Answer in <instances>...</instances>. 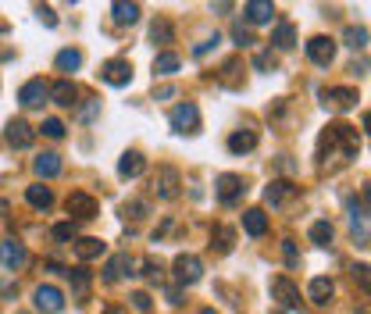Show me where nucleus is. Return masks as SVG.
Instances as JSON below:
<instances>
[{
	"label": "nucleus",
	"mask_w": 371,
	"mask_h": 314,
	"mask_svg": "<svg viewBox=\"0 0 371 314\" xmlns=\"http://www.w3.org/2000/svg\"><path fill=\"white\" fill-rule=\"evenodd\" d=\"M172 271H175V282L179 286H197L200 275H204V264H200L197 253H179L175 264H172Z\"/></svg>",
	"instance_id": "1"
},
{
	"label": "nucleus",
	"mask_w": 371,
	"mask_h": 314,
	"mask_svg": "<svg viewBox=\"0 0 371 314\" xmlns=\"http://www.w3.org/2000/svg\"><path fill=\"white\" fill-rule=\"evenodd\" d=\"M4 140H8V147H15V150H29L33 140H36V129H33L29 122H22V118H11Z\"/></svg>",
	"instance_id": "2"
},
{
	"label": "nucleus",
	"mask_w": 371,
	"mask_h": 314,
	"mask_svg": "<svg viewBox=\"0 0 371 314\" xmlns=\"http://www.w3.org/2000/svg\"><path fill=\"white\" fill-rule=\"evenodd\" d=\"M65 207H68V214H72L75 221H90V218H97V200H93L90 193H83V189L68 193Z\"/></svg>",
	"instance_id": "3"
},
{
	"label": "nucleus",
	"mask_w": 371,
	"mask_h": 314,
	"mask_svg": "<svg viewBox=\"0 0 371 314\" xmlns=\"http://www.w3.org/2000/svg\"><path fill=\"white\" fill-rule=\"evenodd\" d=\"M307 58H310L314 65L328 68V65L335 61V40H328V36H310V40H307Z\"/></svg>",
	"instance_id": "4"
},
{
	"label": "nucleus",
	"mask_w": 371,
	"mask_h": 314,
	"mask_svg": "<svg viewBox=\"0 0 371 314\" xmlns=\"http://www.w3.org/2000/svg\"><path fill=\"white\" fill-rule=\"evenodd\" d=\"M100 79H104L108 86H129V83H132V65H129L125 58H111V61L100 68Z\"/></svg>",
	"instance_id": "5"
},
{
	"label": "nucleus",
	"mask_w": 371,
	"mask_h": 314,
	"mask_svg": "<svg viewBox=\"0 0 371 314\" xmlns=\"http://www.w3.org/2000/svg\"><path fill=\"white\" fill-rule=\"evenodd\" d=\"M172 129L175 132H197L200 129V108L197 104H179L172 111Z\"/></svg>",
	"instance_id": "6"
},
{
	"label": "nucleus",
	"mask_w": 371,
	"mask_h": 314,
	"mask_svg": "<svg viewBox=\"0 0 371 314\" xmlns=\"http://www.w3.org/2000/svg\"><path fill=\"white\" fill-rule=\"evenodd\" d=\"M214 193H218V200H221V204H236V200L246 193V186H243V179H239V175L225 172V175H218V182H214Z\"/></svg>",
	"instance_id": "7"
},
{
	"label": "nucleus",
	"mask_w": 371,
	"mask_h": 314,
	"mask_svg": "<svg viewBox=\"0 0 371 314\" xmlns=\"http://www.w3.org/2000/svg\"><path fill=\"white\" fill-rule=\"evenodd\" d=\"M271 296L282 303V307H289V310H296L303 300H300V286H293L286 275H278V278H271Z\"/></svg>",
	"instance_id": "8"
},
{
	"label": "nucleus",
	"mask_w": 371,
	"mask_h": 314,
	"mask_svg": "<svg viewBox=\"0 0 371 314\" xmlns=\"http://www.w3.org/2000/svg\"><path fill=\"white\" fill-rule=\"evenodd\" d=\"M33 303H36L43 314H58V310L65 307V293H61L58 286H36V293H33Z\"/></svg>",
	"instance_id": "9"
},
{
	"label": "nucleus",
	"mask_w": 371,
	"mask_h": 314,
	"mask_svg": "<svg viewBox=\"0 0 371 314\" xmlns=\"http://www.w3.org/2000/svg\"><path fill=\"white\" fill-rule=\"evenodd\" d=\"M26 261H29V253H26V246L19 239H4V243H0V264H4L8 271L26 268Z\"/></svg>",
	"instance_id": "10"
},
{
	"label": "nucleus",
	"mask_w": 371,
	"mask_h": 314,
	"mask_svg": "<svg viewBox=\"0 0 371 314\" xmlns=\"http://www.w3.org/2000/svg\"><path fill=\"white\" fill-rule=\"evenodd\" d=\"M300 189L293 186V182H286V179H275V182H268V189H264V204H271V207H286L293 197H296Z\"/></svg>",
	"instance_id": "11"
},
{
	"label": "nucleus",
	"mask_w": 371,
	"mask_h": 314,
	"mask_svg": "<svg viewBox=\"0 0 371 314\" xmlns=\"http://www.w3.org/2000/svg\"><path fill=\"white\" fill-rule=\"evenodd\" d=\"M47 97H51V86H47L43 79H29V83L19 90V100H22V108H40Z\"/></svg>",
	"instance_id": "12"
},
{
	"label": "nucleus",
	"mask_w": 371,
	"mask_h": 314,
	"mask_svg": "<svg viewBox=\"0 0 371 314\" xmlns=\"http://www.w3.org/2000/svg\"><path fill=\"white\" fill-rule=\"evenodd\" d=\"M321 97H325V104L328 108H335V111H350L360 97H357V90H350V86H335V90H321Z\"/></svg>",
	"instance_id": "13"
},
{
	"label": "nucleus",
	"mask_w": 371,
	"mask_h": 314,
	"mask_svg": "<svg viewBox=\"0 0 371 314\" xmlns=\"http://www.w3.org/2000/svg\"><path fill=\"white\" fill-rule=\"evenodd\" d=\"M143 172H147V157L140 150H125L122 161H118V175L122 179H140Z\"/></svg>",
	"instance_id": "14"
},
{
	"label": "nucleus",
	"mask_w": 371,
	"mask_h": 314,
	"mask_svg": "<svg viewBox=\"0 0 371 314\" xmlns=\"http://www.w3.org/2000/svg\"><path fill=\"white\" fill-rule=\"evenodd\" d=\"M111 19H115V26H136L140 22V4L136 0H115Z\"/></svg>",
	"instance_id": "15"
},
{
	"label": "nucleus",
	"mask_w": 371,
	"mask_h": 314,
	"mask_svg": "<svg viewBox=\"0 0 371 314\" xmlns=\"http://www.w3.org/2000/svg\"><path fill=\"white\" fill-rule=\"evenodd\" d=\"M275 15V4L271 0H246V22L250 26H268Z\"/></svg>",
	"instance_id": "16"
},
{
	"label": "nucleus",
	"mask_w": 371,
	"mask_h": 314,
	"mask_svg": "<svg viewBox=\"0 0 371 314\" xmlns=\"http://www.w3.org/2000/svg\"><path fill=\"white\" fill-rule=\"evenodd\" d=\"M75 97H79V86H75L72 79H58V83L51 86V100H54V104H61V108H72V104H79Z\"/></svg>",
	"instance_id": "17"
},
{
	"label": "nucleus",
	"mask_w": 371,
	"mask_h": 314,
	"mask_svg": "<svg viewBox=\"0 0 371 314\" xmlns=\"http://www.w3.org/2000/svg\"><path fill=\"white\" fill-rule=\"evenodd\" d=\"M154 189H157L161 200H175V197H179V172H175V168H161Z\"/></svg>",
	"instance_id": "18"
},
{
	"label": "nucleus",
	"mask_w": 371,
	"mask_h": 314,
	"mask_svg": "<svg viewBox=\"0 0 371 314\" xmlns=\"http://www.w3.org/2000/svg\"><path fill=\"white\" fill-rule=\"evenodd\" d=\"M75 253H79V261H97L108 253V243L97 236H83V239H75Z\"/></svg>",
	"instance_id": "19"
},
{
	"label": "nucleus",
	"mask_w": 371,
	"mask_h": 314,
	"mask_svg": "<svg viewBox=\"0 0 371 314\" xmlns=\"http://www.w3.org/2000/svg\"><path fill=\"white\" fill-rule=\"evenodd\" d=\"M132 268H136V261H132L129 253H115V257L104 264V278H108V282H118L122 275H132Z\"/></svg>",
	"instance_id": "20"
},
{
	"label": "nucleus",
	"mask_w": 371,
	"mask_h": 314,
	"mask_svg": "<svg viewBox=\"0 0 371 314\" xmlns=\"http://www.w3.org/2000/svg\"><path fill=\"white\" fill-rule=\"evenodd\" d=\"M332 293H335V282H332V278H325V275L310 278V286H307V300H310V303H328V300H332Z\"/></svg>",
	"instance_id": "21"
},
{
	"label": "nucleus",
	"mask_w": 371,
	"mask_h": 314,
	"mask_svg": "<svg viewBox=\"0 0 371 314\" xmlns=\"http://www.w3.org/2000/svg\"><path fill=\"white\" fill-rule=\"evenodd\" d=\"M254 147H257V132L254 129H239V132L229 136V150L232 154H250Z\"/></svg>",
	"instance_id": "22"
},
{
	"label": "nucleus",
	"mask_w": 371,
	"mask_h": 314,
	"mask_svg": "<svg viewBox=\"0 0 371 314\" xmlns=\"http://www.w3.org/2000/svg\"><path fill=\"white\" fill-rule=\"evenodd\" d=\"M33 168L40 179H54V175H61V154H40L33 161Z\"/></svg>",
	"instance_id": "23"
},
{
	"label": "nucleus",
	"mask_w": 371,
	"mask_h": 314,
	"mask_svg": "<svg viewBox=\"0 0 371 314\" xmlns=\"http://www.w3.org/2000/svg\"><path fill=\"white\" fill-rule=\"evenodd\" d=\"M243 229H246L250 236H264V232H268V214H264L261 207H250V211L243 214Z\"/></svg>",
	"instance_id": "24"
},
{
	"label": "nucleus",
	"mask_w": 371,
	"mask_h": 314,
	"mask_svg": "<svg viewBox=\"0 0 371 314\" xmlns=\"http://www.w3.org/2000/svg\"><path fill=\"white\" fill-rule=\"evenodd\" d=\"M179 65H182V58H179V54L161 51V54L154 58V75H175V72H179Z\"/></svg>",
	"instance_id": "25"
},
{
	"label": "nucleus",
	"mask_w": 371,
	"mask_h": 314,
	"mask_svg": "<svg viewBox=\"0 0 371 314\" xmlns=\"http://www.w3.org/2000/svg\"><path fill=\"white\" fill-rule=\"evenodd\" d=\"M26 200H29L36 211H51L54 193H51V186H29V189H26Z\"/></svg>",
	"instance_id": "26"
},
{
	"label": "nucleus",
	"mask_w": 371,
	"mask_h": 314,
	"mask_svg": "<svg viewBox=\"0 0 371 314\" xmlns=\"http://www.w3.org/2000/svg\"><path fill=\"white\" fill-rule=\"evenodd\" d=\"M79 65H83V54H79L75 47H65V51L54 58V68H58V72H75Z\"/></svg>",
	"instance_id": "27"
},
{
	"label": "nucleus",
	"mask_w": 371,
	"mask_h": 314,
	"mask_svg": "<svg viewBox=\"0 0 371 314\" xmlns=\"http://www.w3.org/2000/svg\"><path fill=\"white\" fill-rule=\"evenodd\" d=\"M232 243H236V232H232L229 225H214V232H211V246H218V253H229Z\"/></svg>",
	"instance_id": "28"
},
{
	"label": "nucleus",
	"mask_w": 371,
	"mask_h": 314,
	"mask_svg": "<svg viewBox=\"0 0 371 314\" xmlns=\"http://www.w3.org/2000/svg\"><path fill=\"white\" fill-rule=\"evenodd\" d=\"M271 43H275L278 51H293V47H296V29H293L289 22H282V26L275 29V36H271Z\"/></svg>",
	"instance_id": "29"
},
{
	"label": "nucleus",
	"mask_w": 371,
	"mask_h": 314,
	"mask_svg": "<svg viewBox=\"0 0 371 314\" xmlns=\"http://www.w3.org/2000/svg\"><path fill=\"white\" fill-rule=\"evenodd\" d=\"M343 43H346L350 51H364V47H367V29H364V26H346Z\"/></svg>",
	"instance_id": "30"
},
{
	"label": "nucleus",
	"mask_w": 371,
	"mask_h": 314,
	"mask_svg": "<svg viewBox=\"0 0 371 314\" xmlns=\"http://www.w3.org/2000/svg\"><path fill=\"white\" fill-rule=\"evenodd\" d=\"M68 278H72L75 296H86V293H90V271H86V268H72V271H68Z\"/></svg>",
	"instance_id": "31"
},
{
	"label": "nucleus",
	"mask_w": 371,
	"mask_h": 314,
	"mask_svg": "<svg viewBox=\"0 0 371 314\" xmlns=\"http://www.w3.org/2000/svg\"><path fill=\"white\" fill-rule=\"evenodd\" d=\"M172 36H175V33H172V22L157 19V22L150 26V40H154V43H172Z\"/></svg>",
	"instance_id": "32"
},
{
	"label": "nucleus",
	"mask_w": 371,
	"mask_h": 314,
	"mask_svg": "<svg viewBox=\"0 0 371 314\" xmlns=\"http://www.w3.org/2000/svg\"><path fill=\"white\" fill-rule=\"evenodd\" d=\"M310 243L328 246V243H332V225H328V221H314V225H310Z\"/></svg>",
	"instance_id": "33"
},
{
	"label": "nucleus",
	"mask_w": 371,
	"mask_h": 314,
	"mask_svg": "<svg viewBox=\"0 0 371 314\" xmlns=\"http://www.w3.org/2000/svg\"><path fill=\"white\" fill-rule=\"evenodd\" d=\"M350 275H353V282H357L364 293H371V264H353Z\"/></svg>",
	"instance_id": "34"
},
{
	"label": "nucleus",
	"mask_w": 371,
	"mask_h": 314,
	"mask_svg": "<svg viewBox=\"0 0 371 314\" xmlns=\"http://www.w3.org/2000/svg\"><path fill=\"white\" fill-rule=\"evenodd\" d=\"M122 214L132 218V221H140V218L147 214V200H125V204H122Z\"/></svg>",
	"instance_id": "35"
},
{
	"label": "nucleus",
	"mask_w": 371,
	"mask_h": 314,
	"mask_svg": "<svg viewBox=\"0 0 371 314\" xmlns=\"http://www.w3.org/2000/svg\"><path fill=\"white\" fill-rule=\"evenodd\" d=\"M232 40H236L239 47H250V43H257V40H254V33H250V26H243V22H236V26H232Z\"/></svg>",
	"instance_id": "36"
},
{
	"label": "nucleus",
	"mask_w": 371,
	"mask_h": 314,
	"mask_svg": "<svg viewBox=\"0 0 371 314\" xmlns=\"http://www.w3.org/2000/svg\"><path fill=\"white\" fill-rule=\"evenodd\" d=\"M43 136H47V140H61V136H65V122H61V118H47V122H43Z\"/></svg>",
	"instance_id": "37"
},
{
	"label": "nucleus",
	"mask_w": 371,
	"mask_h": 314,
	"mask_svg": "<svg viewBox=\"0 0 371 314\" xmlns=\"http://www.w3.org/2000/svg\"><path fill=\"white\" fill-rule=\"evenodd\" d=\"M143 275H147L150 282H161V275H164V268H161V261H154V257H147V261H143Z\"/></svg>",
	"instance_id": "38"
},
{
	"label": "nucleus",
	"mask_w": 371,
	"mask_h": 314,
	"mask_svg": "<svg viewBox=\"0 0 371 314\" xmlns=\"http://www.w3.org/2000/svg\"><path fill=\"white\" fill-rule=\"evenodd\" d=\"M254 68H261V72H275V54H271V51H261V54L254 58Z\"/></svg>",
	"instance_id": "39"
},
{
	"label": "nucleus",
	"mask_w": 371,
	"mask_h": 314,
	"mask_svg": "<svg viewBox=\"0 0 371 314\" xmlns=\"http://www.w3.org/2000/svg\"><path fill=\"white\" fill-rule=\"evenodd\" d=\"M282 257H286V264H289V268H296V264H300V250H296V243H293V239H286V243H282Z\"/></svg>",
	"instance_id": "40"
},
{
	"label": "nucleus",
	"mask_w": 371,
	"mask_h": 314,
	"mask_svg": "<svg viewBox=\"0 0 371 314\" xmlns=\"http://www.w3.org/2000/svg\"><path fill=\"white\" fill-rule=\"evenodd\" d=\"M129 300H132V307H136L140 314H147V310L154 307V300H150V293H143V289H140V293H132Z\"/></svg>",
	"instance_id": "41"
},
{
	"label": "nucleus",
	"mask_w": 371,
	"mask_h": 314,
	"mask_svg": "<svg viewBox=\"0 0 371 314\" xmlns=\"http://www.w3.org/2000/svg\"><path fill=\"white\" fill-rule=\"evenodd\" d=\"M97 111H100V100H86V104L79 108V122H93Z\"/></svg>",
	"instance_id": "42"
},
{
	"label": "nucleus",
	"mask_w": 371,
	"mask_h": 314,
	"mask_svg": "<svg viewBox=\"0 0 371 314\" xmlns=\"http://www.w3.org/2000/svg\"><path fill=\"white\" fill-rule=\"evenodd\" d=\"M51 232H54V239H75V221H61Z\"/></svg>",
	"instance_id": "43"
},
{
	"label": "nucleus",
	"mask_w": 371,
	"mask_h": 314,
	"mask_svg": "<svg viewBox=\"0 0 371 314\" xmlns=\"http://www.w3.org/2000/svg\"><path fill=\"white\" fill-rule=\"evenodd\" d=\"M36 15H40V22H43L47 29H54V26H58V15H54L51 8H43V4H40V8H36Z\"/></svg>",
	"instance_id": "44"
},
{
	"label": "nucleus",
	"mask_w": 371,
	"mask_h": 314,
	"mask_svg": "<svg viewBox=\"0 0 371 314\" xmlns=\"http://www.w3.org/2000/svg\"><path fill=\"white\" fill-rule=\"evenodd\" d=\"M218 40H221V36H218V33H214V36H211V40H204V43H197V51H193V54H197V58H204V54H207V51H211V47H218Z\"/></svg>",
	"instance_id": "45"
},
{
	"label": "nucleus",
	"mask_w": 371,
	"mask_h": 314,
	"mask_svg": "<svg viewBox=\"0 0 371 314\" xmlns=\"http://www.w3.org/2000/svg\"><path fill=\"white\" fill-rule=\"evenodd\" d=\"M154 97H157V100H168V97H175V86H161Z\"/></svg>",
	"instance_id": "46"
},
{
	"label": "nucleus",
	"mask_w": 371,
	"mask_h": 314,
	"mask_svg": "<svg viewBox=\"0 0 371 314\" xmlns=\"http://www.w3.org/2000/svg\"><path fill=\"white\" fill-rule=\"evenodd\" d=\"M15 58V47H0V61H11Z\"/></svg>",
	"instance_id": "47"
},
{
	"label": "nucleus",
	"mask_w": 371,
	"mask_h": 314,
	"mask_svg": "<svg viewBox=\"0 0 371 314\" xmlns=\"http://www.w3.org/2000/svg\"><path fill=\"white\" fill-rule=\"evenodd\" d=\"M360 125H364V132H367V136H371V111H367V115H364V118H360Z\"/></svg>",
	"instance_id": "48"
},
{
	"label": "nucleus",
	"mask_w": 371,
	"mask_h": 314,
	"mask_svg": "<svg viewBox=\"0 0 371 314\" xmlns=\"http://www.w3.org/2000/svg\"><path fill=\"white\" fill-rule=\"evenodd\" d=\"M104 314H129V310H125V307H108Z\"/></svg>",
	"instance_id": "49"
},
{
	"label": "nucleus",
	"mask_w": 371,
	"mask_h": 314,
	"mask_svg": "<svg viewBox=\"0 0 371 314\" xmlns=\"http://www.w3.org/2000/svg\"><path fill=\"white\" fill-rule=\"evenodd\" d=\"M364 204H367V211H371V186H364Z\"/></svg>",
	"instance_id": "50"
},
{
	"label": "nucleus",
	"mask_w": 371,
	"mask_h": 314,
	"mask_svg": "<svg viewBox=\"0 0 371 314\" xmlns=\"http://www.w3.org/2000/svg\"><path fill=\"white\" fill-rule=\"evenodd\" d=\"M197 314H218V310H214V307H204V310H197Z\"/></svg>",
	"instance_id": "51"
}]
</instances>
